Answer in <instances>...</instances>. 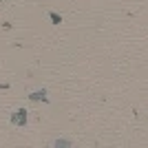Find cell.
I'll return each mask as SVG.
<instances>
[{
    "label": "cell",
    "instance_id": "3957f363",
    "mask_svg": "<svg viewBox=\"0 0 148 148\" xmlns=\"http://www.w3.org/2000/svg\"><path fill=\"white\" fill-rule=\"evenodd\" d=\"M49 16H51V22H53V25H60V22H62L60 13H49Z\"/></svg>",
    "mask_w": 148,
    "mask_h": 148
},
{
    "label": "cell",
    "instance_id": "6da1fadb",
    "mask_svg": "<svg viewBox=\"0 0 148 148\" xmlns=\"http://www.w3.org/2000/svg\"><path fill=\"white\" fill-rule=\"evenodd\" d=\"M11 122L16 124V126H25V124L29 122V111H27V108H18V111L11 115Z\"/></svg>",
    "mask_w": 148,
    "mask_h": 148
},
{
    "label": "cell",
    "instance_id": "7a4b0ae2",
    "mask_svg": "<svg viewBox=\"0 0 148 148\" xmlns=\"http://www.w3.org/2000/svg\"><path fill=\"white\" fill-rule=\"evenodd\" d=\"M29 99L31 102H47V88H42V91H38V93H31Z\"/></svg>",
    "mask_w": 148,
    "mask_h": 148
},
{
    "label": "cell",
    "instance_id": "277c9868",
    "mask_svg": "<svg viewBox=\"0 0 148 148\" xmlns=\"http://www.w3.org/2000/svg\"><path fill=\"white\" fill-rule=\"evenodd\" d=\"M56 146H58V148H60V146H71V142H66V139H58Z\"/></svg>",
    "mask_w": 148,
    "mask_h": 148
}]
</instances>
